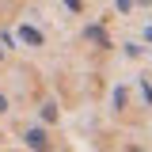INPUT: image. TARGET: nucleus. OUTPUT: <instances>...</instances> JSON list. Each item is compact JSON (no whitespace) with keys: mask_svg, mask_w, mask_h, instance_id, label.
I'll list each match as a JSON object with an SVG mask.
<instances>
[{"mask_svg":"<svg viewBox=\"0 0 152 152\" xmlns=\"http://www.w3.org/2000/svg\"><path fill=\"white\" fill-rule=\"evenodd\" d=\"M15 38L27 42V46H46V34H42L38 27H31V23H19V27H15Z\"/></svg>","mask_w":152,"mask_h":152,"instance_id":"f03ea898","label":"nucleus"},{"mask_svg":"<svg viewBox=\"0 0 152 152\" xmlns=\"http://www.w3.org/2000/svg\"><path fill=\"white\" fill-rule=\"evenodd\" d=\"M84 42H91L95 50H107V46H110V34H107V27H84Z\"/></svg>","mask_w":152,"mask_h":152,"instance_id":"20e7f679","label":"nucleus"},{"mask_svg":"<svg viewBox=\"0 0 152 152\" xmlns=\"http://www.w3.org/2000/svg\"><path fill=\"white\" fill-rule=\"evenodd\" d=\"M61 4H65L72 15H80V12H84V0H61Z\"/></svg>","mask_w":152,"mask_h":152,"instance_id":"9d476101","label":"nucleus"},{"mask_svg":"<svg viewBox=\"0 0 152 152\" xmlns=\"http://www.w3.org/2000/svg\"><path fill=\"white\" fill-rule=\"evenodd\" d=\"M141 38H148V42H152V23H148V27H141Z\"/></svg>","mask_w":152,"mask_h":152,"instance_id":"f8f14e48","label":"nucleus"},{"mask_svg":"<svg viewBox=\"0 0 152 152\" xmlns=\"http://www.w3.org/2000/svg\"><path fill=\"white\" fill-rule=\"evenodd\" d=\"M19 137H23V145H27L31 152H53V137H50L46 126H27Z\"/></svg>","mask_w":152,"mask_h":152,"instance_id":"f257e3e1","label":"nucleus"},{"mask_svg":"<svg viewBox=\"0 0 152 152\" xmlns=\"http://www.w3.org/2000/svg\"><path fill=\"white\" fill-rule=\"evenodd\" d=\"M110 110L118 114V118L129 110V84H118V88H114V95H110Z\"/></svg>","mask_w":152,"mask_h":152,"instance_id":"7ed1b4c3","label":"nucleus"},{"mask_svg":"<svg viewBox=\"0 0 152 152\" xmlns=\"http://www.w3.org/2000/svg\"><path fill=\"white\" fill-rule=\"evenodd\" d=\"M137 91H141V99H145V107H152V84L145 80V76L137 80Z\"/></svg>","mask_w":152,"mask_h":152,"instance_id":"0eeeda50","label":"nucleus"},{"mask_svg":"<svg viewBox=\"0 0 152 152\" xmlns=\"http://www.w3.org/2000/svg\"><path fill=\"white\" fill-rule=\"evenodd\" d=\"M15 42L19 38L12 34V31H0V46H4V50H15Z\"/></svg>","mask_w":152,"mask_h":152,"instance_id":"6e6552de","label":"nucleus"},{"mask_svg":"<svg viewBox=\"0 0 152 152\" xmlns=\"http://www.w3.org/2000/svg\"><path fill=\"white\" fill-rule=\"evenodd\" d=\"M148 50L145 46H137V42H126V57H145Z\"/></svg>","mask_w":152,"mask_h":152,"instance_id":"1a4fd4ad","label":"nucleus"},{"mask_svg":"<svg viewBox=\"0 0 152 152\" xmlns=\"http://www.w3.org/2000/svg\"><path fill=\"white\" fill-rule=\"evenodd\" d=\"M0 61H4V46H0Z\"/></svg>","mask_w":152,"mask_h":152,"instance_id":"ddd939ff","label":"nucleus"},{"mask_svg":"<svg viewBox=\"0 0 152 152\" xmlns=\"http://www.w3.org/2000/svg\"><path fill=\"white\" fill-rule=\"evenodd\" d=\"M8 110H12V99H8V95L0 91V114H8Z\"/></svg>","mask_w":152,"mask_h":152,"instance_id":"9b49d317","label":"nucleus"},{"mask_svg":"<svg viewBox=\"0 0 152 152\" xmlns=\"http://www.w3.org/2000/svg\"><path fill=\"white\" fill-rule=\"evenodd\" d=\"M38 118H42V126H53L57 122V103H42L38 107Z\"/></svg>","mask_w":152,"mask_h":152,"instance_id":"423d86ee","label":"nucleus"},{"mask_svg":"<svg viewBox=\"0 0 152 152\" xmlns=\"http://www.w3.org/2000/svg\"><path fill=\"white\" fill-rule=\"evenodd\" d=\"M118 4V12H126V15H133L137 8H152V0H114Z\"/></svg>","mask_w":152,"mask_h":152,"instance_id":"39448f33","label":"nucleus"}]
</instances>
